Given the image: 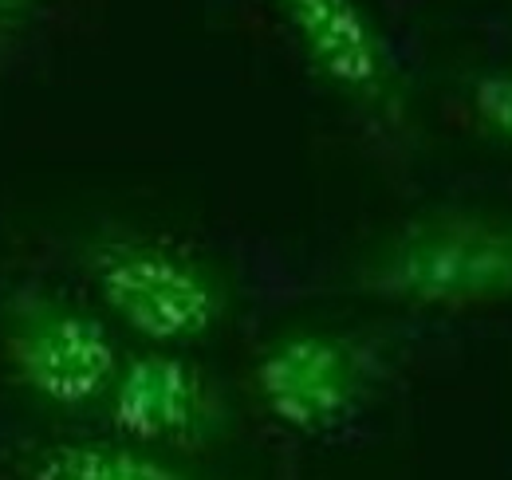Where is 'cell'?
<instances>
[{
    "label": "cell",
    "instance_id": "cell-1",
    "mask_svg": "<svg viewBox=\"0 0 512 480\" xmlns=\"http://www.w3.org/2000/svg\"><path fill=\"white\" fill-rule=\"evenodd\" d=\"M359 292L402 307L512 303V213L442 209L406 221L359 264Z\"/></svg>",
    "mask_w": 512,
    "mask_h": 480
},
{
    "label": "cell",
    "instance_id": "cell-2",
    "mask_svg": "<svg viewBox=\"0 0 512 480\" xmlns=\"http://www.w3.org/2000/svg\"><path fill=\"white\" fill-rule=\"evenodd\" d=\"M83 272L107 315L154 347H186L229 315V280L186 244L103 233L83 248Z\"/></svg>",
    "mask_w": 512,
    "mask_h": 480
},
{
    "label": "cell",
    "instance_id": "cell-3",
    "mask_svg": "<svg viewBox=\"0 0 512 480\" xmlns=\"http://www.w3.org/2000/svg\"><path fill=\"white\" fill-rule=\"evenodd\" d=\"M0 359L36 402L79 410L107 398L123 351L95 311L56 292H16L0 315Z\"/></svg>",
    "mask_w": 512,
    "mask_h": 480
},
{
    "label": "cell",
    "instance_id": "cell-4",
    "mask_svg": "<svg viewBox=\"0 0 512 480\" xmlns=\"http://www.w3.org/2000/svg\"><path fill=\"white\" fill-rule=\"evenodd\" d=\"M103 406L115 437L158 453L205 445L229 421L217 382L186 355L162 347L123 359Z\"/></svg>",
    "mask_w": 512,
    "mask_h": 480
},
{
    "label": "cell",
    "instance_id": "cell-5",
    "mask_svg": "<svg viewBox=\"0 0 512 480\" xmlns=\"http://www.w3.org/2000/svg\"><path fill=\"white\" fill-rule=\"evenodd\" d=\"M260 406L292 433L320 437L355 414L367 370L347 335L300 327L272 339L253 366Z\"/></svg>",
    "mask_w": 512,
    "mask_h": 480
},
{
    "label": "cell",
    "instance_id": "cell-6",
    "mask_svg": "<svg viewBox=\"0 0 512 480\" xmlns=\"http://www.w3.org/2000/svg\"><path fill=\"white\" fill-rule=\"evenodd\" d=\"M296 48L331 91L371 115L402 107L398 67L363 0H276Z\"/></svg>",
    "mask_w": 512,
    "mask_h": 480
},
{
    "label": "cell",
    "instance_id": "cell-7",
    "mask_svg": "<svg viewBox=\"0 0 512 480\" xmlns=\"http://www.w3.org/2000/svg\"><path fill=\"white\" fill-rule=\"evenodd\" d=\"M24 480H205L158 449H142L123 437L52 441L28 465Z\"/></svg>",
    "mask_w": 512,
    "mask_h": 480
},
{
    "label": "cell",
    "instance_id": "cell-8",
    "mask_svg": "<svg viewBox=\"0 0 512 480\" xmlns=\"http://www.w3.org/2000/svg\"><path fill=\"white\" fill-rule=\"evenodd\" d=\"M469 111L481 130L512 146V67L481 71L469 83Z\"/></svg>",
    "mask_w": 512,
    "mask_h": 480
},
{
    "label": "cell",
    "instance_id": "cell-9",
    "mask_svg": "<svg viewBox=\"0 0 512 480\" xmlns=\"http://www.w3.org/2000/svg\"><path fill=\"white\" fill-rule=\"evenodd\" d=\"M32 4H40V0H0V16H12V12H24V8H32Z\"/></svg>",
    "mask_w": 512,
    "mask_h": 480
}]
</instances>
